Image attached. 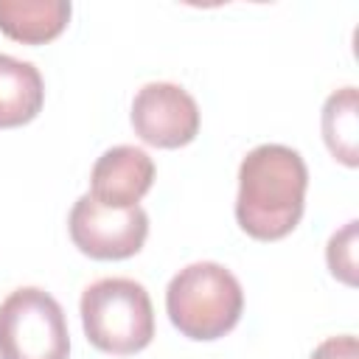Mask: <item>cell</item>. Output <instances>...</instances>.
Returning a JSON list of instances; mask_svg holds the SVG:
<instances>
[{"instance_id": "30bf717a", "label": "cell", "mask_w": 359, "mask_h": 359, "mask_svg": "<svg viewBox=\"0 0 359 359\" xmlns=\"http://www.w3.org/2000/svg\"><path fill=\"white\" fill-rule=\"evenodd\" d=\"M356 109H359L356 87H342V90L331 93L323 104V140H325L328 151L334 154V160H339L348 168L359 165Z\"/></svg>"}, {"instance_id": "9c48e42d", "label": "cell", "mask_w": 359, "mask_h": 359, "mask_svg": "<svg viewBox=\"0 0 359 359\" xmlns=\"http://www.w3.org/2000/svg\"><path fill=\"white\" fill-rule=\"evenodd\" d=\"M45 81L31 62L0 53V129H14L39 115Z\"/></svg>"}, {"instance_id": "5b68a950", "label": "cell", "mask_w": 359, "mask_h": 359, "mask_svg": "<svg viewBox=\"0 0 359 359\" xmlns=\"http://www.w3.org/2000/svg\"><path fill=\"white\" fill-rule=\"evenodd\" d=\"M67 230L84 255L95 261H123L140 252L149 236V216L140 205L115 210L84 194L73 202Z\"/></svg>"}, {"instance_id": "7c38bea8", "label": "cell", "mask_w": 359, "mask_h": 359, "mask_svg": "<svg viewBox=\"0 0 359 359\" xmlns=\"http://www.w3.org/2000/svg\"><path fill=\"white\" fill-rule=\"evenodd\" d=\"M309 359H359V345L353 334H339V337H328L325 342H320Z\"/></svg>"}, {"instance_id": "3957f363", "label": "cell", "mask_w": 359, "mask_h": 359, "mask_svg": "<svg viewBox=\"0 0 359 359\" xmlns=\"http://www.w3.org/2000/svg\"><path fill=\"white\" fill-rule=\"evenodd\" d=\"M81 325L104 353L129 356L154 337V309L143 283L132 278H101L81 292Z\"/></svg>"}, {"instance_id": "ba28073f", "label": "cell", "mask_w": 359, "mask_h": 359, "mask_svg": "<svg viewBox=\"0 0 359 359\" xmlns=\"http://www.w3.org/2000/svg\"><path fill=\"white\" fill-rule=\"evenodd\" d=\"M67 0H0V31L22 45L56 39L70 20Z\"/></svg>"}, {"instance_id": "8992f818", "label": "cell", "mask_w": 359, "mask_h": 359, "mask_svg": "<svg viewBox=\"0 0 359 359\" xmlns=\"http://www.w3.org/2000/svg\"><path fill=\"white\" fill-rule=\"evenodd\" d=\"M135 135L157 149L188 146L199 132V107L194 95L171 81H149L132 101Z\"/></svg>"}, {"instance_id": "52a82bcc", "label": "cell", "mask_w": 359, "mask_h": 359, "mask_svg": "<svg viewBox=\"0 0 359 359\" xmlns=\"http://www.w3.org/2000/svg\"><path fill=\"white\" fill-rule=\"evenodd\" d=\"M154 182V163L137 146L107 149L90 171V196L104 208H135Z\"/></svg>"}, {"instance_id": "7a4b0ae2", "label": "cell", "mask_w": 359, "mask_h": 359, "mask_svg": "<svg viewBox=\"0 0 359 359\" xmlns=\"http://www.w3.org/2000/svg\"><path fill=\"white\" fill-rule=\"evenodd\" d=\"M165 311L182 337L210 342L238 325L244 292L227 266L216 261H196L168 280Z\"/></svg>"}, {"instance_id": "277c9868", "label": "cell", "mask_w": 359, "mask_h": 359, "mask_svg": "<svg viewBox=\"0 0 359 359\" xmlns=\"http://www.w3.org/2000/svg\"><path fill=\"white\" fill-rule=\"evenodd\" d=\"M67 320L39 286L14 289L0 303V359H67Z\"/></svg>"}, {"instance_id": "6da1fadb", "label": "cell", "mask_w": 359, "mask_h": 359, "mask_svg": "<svg viewBox=\"0 0 359 359\" xmlns=\"http://www.w3.org/2000/svg\"><path fill=\"white\" fill-rule=\"evenodd\" d=\"M309 168L303 157L280 143H261L238 165L236 222L258 241L289 236L303 219Z\"/></svg>"}, {"instance_id": "8fae6325", "label": "cell", "mask_w": 359, "mask_h": 359, "mask_svg": "<svg viewBox=\"0 0 359 359\" xmlns=\"http://www.w3.org/2000/svg\"><path fill=\"white\" fill-rule=\"evenodd\" d=\"M328 269L345 286H356V222H348L328 238L325 247Z\"/></svg>"}]
</instances>
